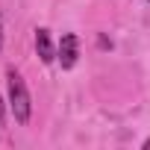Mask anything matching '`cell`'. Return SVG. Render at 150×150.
I'll return each mask as SVG.
<instances>
[{
	"label": "cell",
	"mask_w": 150,
	"mask_h": 150,
	"mask_svg": "<svg viewBox=\"0 0 150 150\" xmlns=\"http://www.w3.org/2000/svg\"><path fill=\"white\" fill-rule=\"evenodd\" d=\"M6 121V106H3V100H0V124Z\"/></svg>",
	"instance_id": "277c9868"
},
{
	"label": "cell",
	"mask_w": 150,
	"mask_h": 150,
	"mask_svg": "<svg viewBox=\"0 0 150 150\" xmlns=\"http://www.w3.org/2000/svg\"><path fill=\"white\" fill-rule=\"evenodd\" d=\"M6 80H9V106L15 112V121L18 124H27L30 115H33V100H30L27 83H24V77H21L15 68L6 71Z\"/></svg>",
	"instance_id": "6da1fadb"
},
{
	"label": "cell",
	"mask_w": 150,
	"mask_h": 150,
	"mask_svg": "<svg viewBox=\"0 0 150 150\" xmlns=\"http://www.w3.org/2000/svg\"><path fill=\"white\" fill-rule=\"evenodd\" d=\"M35 50H38L41 62H53L56 59V50H53V41H50L47 30H35Z\"/></svg>",
	"instance_id": "3957f363"
},
{
	"label": "cell",
	"mask_w": 150,
	"mask_h": 150,
	"mask_svg": "<svg viewBox=\"0 0 150 150\" xmlns=\"http://www.w3.org/2000/svg\"><path fill=\"white\" fill-rule=\"evenodd\" d=\"M0 50H3V18H0Z\"/></svg>",
	"instance_id": "5b68a950"
},
{
	"label": "cell",
	"mask_w": 150,
	"mask_h": 150,
	"mask_svg": "<svg viewBox=\"0 0 150 150\" xmlns=\"http://www.w3.org/2000/svg\"><path fill=\"white\" fill-rule=\"evenodd\" d=\"M77 56H80V38L74 35V33H65L62 41H59L56 59L62 62V68H74V65H77Z\"/></svg>",
	"instance_id": "7a4b0ae2"
}]
</instances>
